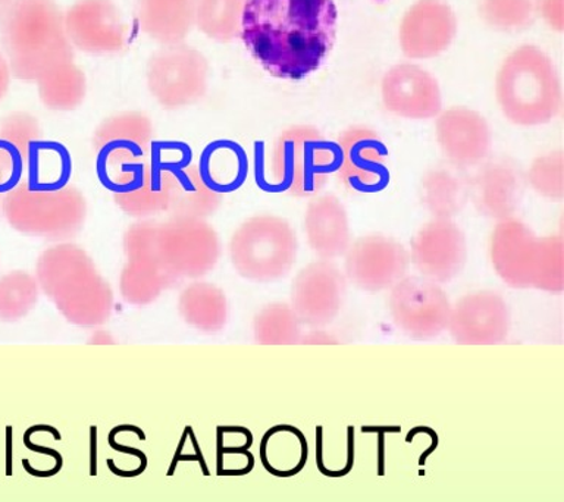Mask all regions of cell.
Instances as JSON below:
<instances>
[{"label": "cell", "mask_w": 564, "mask_h": 502, "mask_svg": "<svg viewBox=\"0 0 564 502\" xmlns=\"http://www.w3.org/2000/svg\"><path fill=\"white\" fill-rule=\"evenodd\" d=\"M334 0H247L240 37L272 77L299 81L333 51Z\"/></svg>", "instance_id": "1"}, {"label": "cell", "mask_w": 564, "mask_h": 502, "mask_svg": "<svg viewBox=\"0 0 564 502\" xmlns=\"http://www.w3.org/2000/svg\"><path fill=\"white\" fill-rule=\"evenodd\" d=\"M40 291L78 328H99L113 312V291L83 247L64 241L48 247L35 262Z\"/></svg>", "instance_id": "2"}, {"label": "cell", "mask_w": 564, "mask_h": 502, "mask_svg": "<svg viewBox=\"0 0 564 502\" xmlns=\"http://www.w3.org/2000/svg\"><path fill=\"white\" fill-rule=\"evenodd\" d=\"M0 42L12 77L35 83L53 65L74 61L64 12L55 0H13L0 18Z\"/></svg>", "instance_id": "3"}, {"label": "cell", "mask_w": 564, "mask_h": 502, "mask_svg": "<svg viewBox=\"0 0 564 502\" xmlns=\"http://www.w3.org/2000/svg\"><path fill=\"white\" fill-rule=\"evenodd\" d=\"M496 96L502 114L514 126H545L562 112L558 70L551 57L532 44L516 48L502 62Z\"/></svg>", "instance_id": "4"}, {"label": "cell", "mask_w": 564, "mask_h": 502, "mask_svg": "<svg viewBox=\"0 0 564 502\" xmlns=\"http://www.w3.org/2000/svg\"><path fill=\"white\" fill-rule=\"evenodd\" d=\"M489 259L511 288L563 293L564 242L560 236L536 237L516 216L498 220L489 240Z\"/></svg>", "instance_id": "5"}, {"label": "cell", "mask_w": 564, "mask_h": 502, "mask_svg": "<svg viewBox=\"0 0 564 502\" xmlns=\"http://www.w3.org/2000/svg\"><path fill=\"white\" fill-rule=\"evenodd\" d=\"M297 251L293 227L275 215L251 216L234 231L228 244L229 260L238 275L258 284L289 275Z\"/></svg>", "instance_id": "6"}, {"label": "cell", "mask_w": 564, "mask_h": 502, "mask_svg": "<svg viewBox=\"0 0 564 502\" xmlns=\"http://www.w3.org/2000/svg\"><path fill=\"white\" fill-rule=\"evenodd\" d=\"M87 214L86 197L74 185L59 192H30L22 181L3 197L2 216L9 227L47 241L73 240L83 231Z\"/></svg>", "instance_id": "7"}, {"label": "cell", "mask_w": 564, "mask_h": 502, "mask_svg": "<svg viewBox=\"0 0 564 502\" xmlns=\"http://www.w3.org/2000/svg\"><path fill=\"white\" fill-rule=\"evenodd\" d=\"M335 167L337 150L315 127H291L273 143L271 174L278 192L297 198L315 197Z\"/></svg>", "instance_id": "8"}, {"label": "cell", "mask_w": 564, "mask_h": 502, "mask_svg": "<svg viewBox=\"0 0 564 502\" xmlns=\"http://www.w3.org/2000/svg\"><path fill=\"white\" fill-rule=\"evenodd\" d=\"M154 245L163 268L180 284L214 271L223 253L215 228L206 219L187 216L171 215L158 222Z\"/></svg>", "instance_id": "9"}, {"label": "cell", "mask_w": 564, "mask_h": 502, "mask_svg": "<svg viewBox=\"0 0 564 502\" xmlns=\"http://www.w3.org/2000/svg\"><path fill=\"white\" fill-rule=\"evenodd\" d=\"M145 77L150 95L163 109H183L206 96L209 62L197 48L170 44L150 56Z\"/></svg>", "instance_id": "10"}, {"label": "cell", "mask_w": 564, "mask_h": 502, "mask_svg": "<svg viewBox=\"0 0 564 502\" xmlns=\"http://www.w3.org/2000/svg\"><path fill=\"white\" fill-rule=\"evenodd\" d=\"M156 227V220L140 219L123 233L122 249L127 262L119 275V293L131 306H149L161 297L163 291L180 284L159 259L154 245Z\"/></svg>", "instance_id": "11"}, {"label": "cell", "mask_w": 564, "mask_h": 502, "mask_svg": "<svg viewBox=\"0 0 564 502\" xmlns=\"http://www.w3.org/2000/svg\"><path fill=\"white\" fill-rule=\"evenodd\" d=\"M388 310L401 332L416 341H430L447 330L452 302L440 284L404 276L390 290Z\"/></svg>", "instance_id": "12"}, {"label": "cell", "mask_w": 564, "mask_h": 502, "mask_svg": "<svg viewBox=\"0 0 564 502\" xmlns=\"http://www.w3.org/2000/svg\"><path fill=\"white\" fill-rule=\"evenodd\" d=\"M409 269L408 249L382 233L357 238L344 254V276L366 293L391 290L408 276Z\"/></svg>", "instance_id": "13"}, {"label": "cell", "mask_w": 564, "mask_h": 502, "mask_svg": "<svg viewBox=\"0 0 564 502\" xmlns=\"http://www.w3.org/2000/svg\"><path fill=\"white\" fill-rule=\"evenodd\" d=\"M347 280L330 260L308 263L294 277L290 306L300 324L311 329H324L333 324L346 299Z\"/></svg>", "instance_id": "14"}, {"label": "cell", "mask_w": 564, "mask_h": 502, "mask_svg": "<svg viewBox=\"0 0 564 502\" xmlns=\"http://www.w3.org/2000/svg\"><path fill=\"white\" fill-rule=\"evenodd\" d=\"M335 150V172L344 187L355 193H368L386 185L388 152L381 135L372 128H347L338 135Z\"/></svg>", "instance_id": "15"}, {"label": "cell", "mask_w": 564, "mask_h": 502, "mask_svg": "<svg viewBox=\"0 0 564 502\" xmlns=\"http://www.w3.org/2000/svg\"><path fill=\"white\" fill-rule=\"evenodd\" d=\"M409 254L422 277L447 284L460 275L467 262L465 232L452 219H432L413 237Z\"/></svg>", "instance_id": "16"}, {"label": "cell", "mask_w": 564, "mask_h": 502, "mask_svg": "<svg viewBox=\"0 0 564 502\" xmlns=\"http://www.w3.org/2000/svg\"><path fill=\"white\" fill-rule=\"evenodd\" d=\"M447 330L462 346H497L509 337V306L491 290L463 295L452 304Z\"/></svg>", "instance_id": "17"}, {"label": "cell", "mask_w": 564, "mask_h": 502, "mask_svg": "<svg viewBox=\"0 0 564 502\" xmlns=\"http://www.w3.org/2000/svg\"><path fill=\"white\" fill-rule=\"evenodd\" d=\"M65 31L73 47L90 55L121 52L127 26L112 0H77L64 13Z\"/></svg>", "instance_id": "18"}, {"label": "cell", "mask_w": 564, "mask_h": 502, "mask_svg": "<svg viewBox=\"0 0 564 502\" xmlns=\"http://www.w3.org/2000/svg\"><path fill=\"white\" fill-rule=\"evenodd\" d=\"M457 34V17L443 0H417L400 24L401 52L409 59H432L447 51Z\"/></svg>", "instance_id": "19"}, {"label": "cell", "mask_w": 564, "mask_h": 502, "mask_svg": "<svg viewBox=\"0 0 564 502\" xmlns=\"http://www.w3.org/2000/svg\"><path fill=\"white\" fill-rule=\"evenodd\" d=\"M382 103L395 117L425 121L443 110L438 81L422 66L397 64L388 69L381 83Z\"/></svg>", "instance_id": "20"}, {"label": "cell", "mask_w": 564, "mask_h": 502, "mask_svg": "<svg viewBox=\"0 0 564 502\" xmlns=\"http://www.w3.org/2000/svg\"><path fill=\"white\" fill-rule=\"evenodd\" d=\"M436 141L445 161L470 170L488 161L492 132L487 119L465 106L441 110L435 122Z\"/></svg>", "instance_id": "21"}, {"label": "cell", "mask_w": 564, "mask_h": 502, "mask_svg": "<svg viewBox=\"0 0 564 502\" xmlns=\"http://www.w3.org/2000/svg\"><path fill=\"white\" fill-rule=\"evenodd\" d=\"M524 174L509 157H496L479 165L470 176V200L485 218H513L524 196Z\"/></svg>", "instance_id": "22"}, {"label": "cell", "mask_w": 564, "mask_h": 502, "mask_svg": "<svg viewBox=\"0 0 564 502\" xmlns=\"http://www.w3.org/2000/svg\"><path fill=\"white\" fill-rule=\"evenodd\" d=\"M304 233L317 258H343L351 244L350 219L343 201L334 194H317L304 211Z\"/></svg>", "instance_id": "23"}, {"label": "cell", "mask_w": 564, "mask_h": 502, "mask_svg": "<svg viewBox=\"0 0 564 502\" xmlns=\"http://www.w3.org/2000/svg\"><path fill=\"white\" fill-rule=\"evenodd\" d=\"M153 141V123L148 114L128 110L105 119L93 134L96 163L108 161L113 153L127 152L144 161Z\"/></svg>", "instance_id": "24"}, {"label": "cell", "mask_w": 564, "mask_h": 502, "mask_svg": "<svg viewBox=\"0 0 564 502\" xmlns=\"http://www.w3.org/2000/svg\"><path fill=\"white\" fill-rule=\"evenodd\" d=\"M419 196L432 218L453 220L470 200V176L447 161L436 163L423 174Z\"/></svg>", "instance_id": "25"}, {"label": "cell", "mask_w": 564, "mask_h": 502, "mask_svg": "<svg viewBox=\"0 0 564 502\" xmlns=\"http://www.w3.org/2000/svg\"><path fill=\"white\" fill-rule=\"evenodd\" d=\"M197 0H135L141 30L154 42L170 46L183 43L196 25Z\"/></svg>", "instance_id": "26"}, {"label": "cell", "mask_w": 564, "mask_h": 502, "mask_svg": "<svg viewBox=\"0 0 564 502\" xmlns=\"http://www.w3.org/2000/svg\"><path fill=\"white\" fill-rule=\"evenodd\" d=\"M198 176L210 192H237L249 175V159L240 144L218 140L203 149L197 165Z\"/></svg>", "instance_id": "27"}, {"label": "cell", "mask_w": 564, "mask_h": 502, "mask_svg": "<svg viewBox=\"0 0 564 502\" xmlns=\"http://www.w3.org/2000/svg\"><path fill=\"white\" fill-rule=\"evenodd\" d=\"M26 188L30 192H59L70 185L73 157L57 141L35 140L25 156Z\"/></svg>", "instance_id": "28"}, {"label": "cell", "mask_w": 564, "mask_h": 502, "mask_svg": "<svg viewBox=\"0 0 564 502\" xmlns=\"http://www.w3.org/2000/svg\"><path fill=\"white\" fill-rule=\"evenodd\" d=\"M178 312L198 332H223L228 324L229 306L224 290L205 281H194L180 293Z\"/></svg>", "instance_id": "29"}, {"label": "cell", "mask_w": 564, "mask_h": 502, "mask_svg": "<svg viewBox=\"0 0 564 502\" xmlns=\"http://www.w3.org/2000/svg\"><path fill=\"white\" fill-rule=\"evenodd\" d=\"M170 205L167 215L187 216V218L207 219L223 205V194L210 192L198 176L197 166L167 176Z\"/></svg>", "instance_id": "30"}, {"label": "cell", "mask_w": 564, "mask_h": 502, "mask_svg": "<svg viewBox=\"0 0 564 502\" xmlns=\"http://www.w3.org/2000/svg\"><path fill=\"white\" fill-rule=\"evenodd\" d=\"M35 83L44 108L55 112H70L86 99V75L74 61L53 65Z\"/></svg>", "instance_id": "31"}, {"label": "cell", "mask_w": 564, "mask_h": 502, "mask_svg": "<svg viewBox=\"0 0 564 502\" xmlns=\"http://www.w3.org/2000/svg\"><path fill=\"white\" fill-rule=\"evenodd\" d=\"M302 326L290 303H269L254 315V341L260 346H297Z\"/></svg>", "instance_id": "32"}, {"label": "cell", "mask_w": 564, "mask_h": 502, "mask_svg": "<svg viewBox=\"0 0 564 502\" xmlns=\"http://www.w3.org/2000/svg\"><path fill=\"white\" fill-rule=\"evenodd\" d=\"M246 2L247 0H197V29L216 42H232L241 33Z\"/></svg>", "instance_id": "33"}, {"label": "cell", "mask_w": 564, "mask_h": 502, "mask_svg": "<svg viewBox=\"0 0 564 502\" xmlns=\"http://www.w3.org/2000/svg\"><path fill=\"white\" fill-rule=\"evenodd\" d=\"M40 291L34 275L26 271H12L0 277V321L15 324L29 316L37 306Z\"/></svg>", "instance_id": "34"}, {"label": "cell", "mask_w": 564, "mask_h": 502, "mask_svg": "<svg viewBox=\"0 0 564 502\" xmlns=\"http://www.w3.org/2000/svg\"><path fill=\"white\" fill-rule=\"evenodd\" d=\"M100 184L112 194L139 192L150 176L149 162L139 161L130 153L117 152L108 161L96 163Z\"/></svg>", "instance_id": "35"}, {"label": "cell", "mask_w": 564, "mask_h": 502, "mask_svg": "<svg viewBox=\"0 0 564 502\" xmlns=\"http://www.w3.org/2000/svg\"><path fill=\"white\" fill-rule=\"evenodd\" d=\"M478 11L485 24L501 33H518L533 25L536 0H479Z\"/></svg>", "instance_id": "36"}, {"label": "cell", "mask_w": 564, "mask_h": 502, "mask_svg": "<svg viewBox=\"0 0 564 502\" xmlns=\"http://www.w3.org/2000/svg\"><path fill=\"white\" fill-rule=\"evenodd\" d=\"M112 196L115 205L131 218L149 219L150 216L165 214L170 205L167 176H156L150 172L148 183L139 192Z\"/></svg>", "instance_id": "37"}, {"label": "cell", "mask_w": 564, "mask_h": 502, "mask_svg": "<svg viewBox=\"0 0 564 502\" xmlns=\"http://www.w3.org/2000/svg\"><path fill=\"white\" fill-rule=\"evenodd\" d=\"M527 184L538 196L553 201H563L564 198V153L554 150L533 159L531 166L524 175Z\"/></svg>", "instance_id": "38"}, {"label": "cell", "mask_w": 564, "mask_h": 502, "mask_svg": "<svg viewBox=\"0 0 564 502\" xmlns=\"http://www.w3.org/2000/svg\"><path fill=\"white\" fill-rule=\"evenodd\" d=\"M150 172L156 176H171L192 165L193 150L181 141H152L149 149Z\"/></svg>", "instance_id": "39"}, {"label": "cell", "mask_w": 564, "mask_h": 502, "mask_svg": "<svg viewBox=\"0 0 564 502\" xmlns=\"http://www.w3.org/2000/svg\"><path fill=\"white\" fill-rule=\"evenodd\" d=\"M0 139L17 145L25 156L29 145L35 140L43 139L39 119L29 112H12L0 121Z\"/></svg>", "instance_id": "40"}, {"label": "cell", "mask_w": 564, "mask_h": 502, "mask_svg": "<svg viewBox=\"0 0 564 502\" xmlns=\"http://www.w3.org/2000/svg\"><path fill=\"white\" fill-rule=\"evenodd\" d=\"M25 161L21 150L0 139V194L12 192L24 181Z\"/></svg>", "instance_id": "41"}, {"label": "cell", "mask_w": 564, "mask_h": 502, "mask_svg": "<svg viewBox=\"0 0 564 502\" xmlns=\"http://www.w3.org/2000/svg\"><path fill=\"white\" fill-rule=\"evenodd\" d=\"M538 11H541V15L550 29L562 33L564 29L563 0H541Z\"/></svg>", "instance_id": "42"}, {"label": "cell", "mask_w": 564, "mask_h": 502, "mask_svg": "<svg viewBox=\"0 0 564 502\" xmlns=\"http://www.w3.org/2000/svg\"><path fill=\"white\" fill-rule=\"evenodd\" d=\"M302 346H337L338 339L333 334L324 329H312L311 332L303 334Z\"/></svg>", "instance_id": "43"}, {"label": "cell", "mask_w": 564, "mask_h": 502, "mask_svg": "<svg viewBox=\"0 0 564 502\" xmlns=\"http://www.w3.org/2000/svg\"><path fill=\"white\" fill-rule=\"evenodd\" d=\"M423 432L431 436L432 444L431 447L427 448L425 452H422L421 458H419V466L421 467L426 465L427 457H430L431 454L434 452L436 448H438V435H436V432L434 429H431V427L417 426L414 427V429L410 430L408 436H405V443L410 444L414 439V436H416L417 434H423Z\"/></svg>", "instance_id": "44"}, {"label": "cell", "mask_w": 564, "mask_h": 502, "mask_svg": "<svg viewBox=\"0 0 564 502\" xmlns=\"http://www.w3.org/2000/svg\"><path fill=\"white\" fill-rule=\"evenodd\" d=\"M347 434V465L341 470L330 471L329 478H343V476L350 473L352 466H355V429L348 426Z\"/></svg>", "instance_id": "45"}, {"label": "cell", "mask_w": 564, "mask_h": 502, "mask_svg": "<svg viewBox=\"0 0 564 502\" xmlns=\"http://www.w3.org/2000/svg\"><path fill=\"white\" fill-rule=\"evenodd\" d=\"M11 68H9L7 56L0 52V101L8 95L9 86H11Z\"/></svg>", "instance_id": "46"}, {"label": "cell", "mask_w": 564, "mask_h": 502, "mask_svg": "<svg viewBox=\"0 0 564 502\" xmlns=\"http://www.w3.org/2000/svg\"><path fill=\"white\" fill-rule=\"evenodd\" d=\"M378 474H386V438H383V434L378 436Z\"/></svg>", "instance_id": "47"}, {"label": "cell", "mask_w": 564, "mask_h": 502, "mask_svg": "<svg viewBox=\"0 0 564 502\" xmlns=\"http://www.w3.org/2000/svg\"><path fill=\"white\" fill-rule=\"evenodd\" d=\"M364 434H399L400 426H364L361 427Z\"/></svg>", "instance_id": "48"}, {"label": "cell", "mask_w": 564, "mask_h": 502, "mask_svg": "<svg viewBox=\"0 0 564 502\" xmlns=\"http://www.w3.org/2000/svg\"><path fill=\"white\" fill-rule=\"evenodd\" d=\"M91 474H96V427H91Z\"/></svg>", "instance_id": "49"}, {"label": "cell", "mask_w": 564, "mask_h": 502, "mask_svg": "<svg viewBox=\"0 0 564 502\" xmlns=\"http://www.w3.org/2000/svg\"><path fill=\"white\" fill-rule=\"evenodd\" d=\"M97 337L100 339H96V341H91L90 343H96V346H106V343H113V339L109 338L108 332H96Z\"/></svg>", "instance_id": "50"}, {"label": "cell", "mask_w": 564, "mask_h": 502, "mask_svg": "<svg viewBox=\"0 0 564 502\" xmlns=\"http://www.w3.org/2000/svg\"><path fill=\"white\" fill-rule=\"evenodd\" d=\"M13 0H0V18L8 12V9L12 7Z\"/></svg>", "instance_id": "51"}, {"label": "cell", "mask_w": 564, "mask_h": 502, "mask_svg": "<svg viewBox=\"0 0 564 502\" xmlns=\"http://www.w3.org/2000/svg\"><path fill=\"white\" fill-rule=\"evenodd\" d=\"M3 197V194H0V215H2Z\"/></svg>", "instance_id": "52"}]
</instances>
